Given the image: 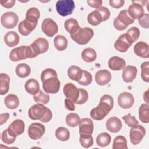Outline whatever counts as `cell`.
Returning <instances> with one entry per match:
<instances>
[{
	"instance_id": "5b68a950",
	"label": "cell",
	"mask_w": 149,
	"mask_h": 149,
	"mask_svg": "<svg viewBox=\"0 0 149 149\" xmlns=\"http://www.w3.org/2000/svg\"><path fill=\"white\" fill-rule=\"evenodd\" d=\"M75 8V3L73 0H59L56 3V9L62 16L71 15Z\"/></svg>"
},
{
	"instance_id": "83f0119b",
	"label": "cell",
	"mask_w": 149,
	"mask_h": 149,
	"mask_svg": "<svg viewBox=\"0 0 149 149\" xmlns=\"http://www.w3.org/2000/svg\"><path fill=\"white\" fill-rule=\"evenodd\" d=\"M10 77L6 73H1L0 74V94L4 95L6 94L9 89Z\"/></svg>"
},
{
	"instance_id": "277c9868",
	"label": "cell",
	"mask_w": 149,
	"mask_h": 149,
	"mask_svg": "<svg viewBox=\"0 0 149 149\" xmlns=\"http://www.w3.org/2000/svg\"><path fill=\"white\" fill-rule=\"evenodd\" d=\"M94 36V31L89 27H79L74 33L70 34L72 39L80 45L87 44Z\"/></svg>"
},
{
	"instance_id": "e0dca14e",
	"label": "cell",
	"mask_w": 149,
	"mask_h": 149,
	"mask_svg": "<svg viewBox=\"0 0 149 149\" xmlns=\"http://www.w3.org/2000/svg\"><path fill=\"white\" fill-rule=\"evenodd\" d=\"M137 69L134 66H127L123 69L122 79L126 83H131L136 77Z\"/></svg>"
},
{
	"instance_id": "44dd1931",
	"label": "cell",
	"mask_w": 149,
	"mask_h": 149,
	"mask_svg": "<svg viewBox=\"0 0 149 149\" xmlns=\"http://www.w3.org/2000/svg\"><path fill=\"white\" fill-rule=\"evenodd\" d=\"M108 67L112 70H121L126 66V62L125 59L119 56L111 57L108 62Z\"/></svg>"
},
{
	"instance_id": "2e32d148",
	"label": "cell",
	"mask_w": 149,
	"mask_h": 149,
	"mask_svg": "<svg viewBox=\"0 0 149 149\" xmlns=\"http://www.w3.org/2000/svg\"><path fill=\"white\" fill-rule=\"evenodd\" d=\"M111 72L106 69L98 70L95 75V81L100 86H104L108 84L111 81Z\"/></svg>"
},
{
	"instance_id": "6f0895ef",
	"label": "cell",
	"mask_w": 149,
	"mask_h": 149,
	"mask_svg": "<svg viewBox=\"0 0 149 149\" xmlns=\"http://www.w3.org/2000/svg\"><path fill=\"white\" fill-rule=\"evenodd\" d=\"M16 1L15 0H8V1H1L0 3L2 5V6L6 8H12L15 3Z\"/></svg>"
},
{
	"instance_id": "f6af8a7d",
	"label": "cell",
	"mask_w": 149,
	"mask_h": 149,
	"mask_svg": "<svg viewBox=\"0 0 149 149\" xmlns=\"http://www.w3.org/2000/svg\"><path fill=\"white\" fill-rule=\"evenodd\" d=\"M92 82V76L88 72L83 70V74L81 79L77 83L81 85L88 86Z\"/></svg>"
},
{
	"instance_id": "ba28073f",
	"label": "cell",
	"mask_w": 149,
	"mask_h": 149,
	"mask_svg": "<svg viewBox=\"0 0 149 149\" xmlns=\"http://www.w3.org/2000/svg\"><path fill=\"white\" fill-rule=\"evenodd\" d=\"M45 130V126L42 124L38 122L33 123L28 128V135L33 140H38L42 137Z\"/></svg>"
},
{
	"instance_id": "8992f818",
	"label": "cell",
	"mask_w": 149,
	"mask_h": 149,
	"mask_svg": "<svg viewBox=\"0 0 149 149\" xmlns=\"http://www.w3.org/2000/svg\"><path fill=\"white\" fill-rule=\"evenodd\" d=\"M19 17L13 12H7L3 13L1 17L2 25L6 29H13L18 23Z\"/></svg>"
},
{
	"instance_id": "11a10c76",
	"label": "cell",
	"mask_w": 149,
	"mask_h": 149,
	"mask_svg": "<svg viewBox=\"0 0 149 149\" xmlns=\"http://www.w3.org/2000/svg\"><path fill=\"white\" fill-rule=\"evenodd\" d=\"M113 26L115 27V28L118 30H119V31H122V30H125L127 27L123 25V24H122L119 20L118 19L117 17L115 18L114 19V21H113Z\"/></svg>"
},
{
	"instance_id": "f35d334b",
	"label": "cell",
	"mask_w": 149,
	"mask_h": 149,
	"mask_svg": "<svg viewBox=\"0 0 149 149\" xmlns=\"http://www.w3.org/2000/svg\"><path fill=\"white\" fill-rule=\"evenodd\" d=\"M55 135L59 140L66 141L69 139L70 133L67 128L64 127H59L56 130Z\"/></svg>"
},
{
	"instance_id": "d6a6232c",
	"label": "cell",
	"mask_w": 149,
	"mask_h": 149,
	"mask_svg": "<svg viewBox=\"0 0 149 149\" xmlns=\"http://www.w3.org/2000/svg\"><path fill=\"white\" fill-rule=\"evenodd\" d=\"M15 72L17 76L19 77L25 78L30 74L31 68L26 63H20L16 66Z\"/></svg>"
},
{
	"instance_id": "5bb4252c",
	"label": "cell",
	"mask_w": 149,
	"mask_h": 149,
	"mask_svg": "<svg viewBox=\"0 0 149 149\" xmlns=\"http://www.w3.org/2000/svg\"><path fill=\"white\" fill-rule=\"evenodd\" d=\"M79 133L92 134L94 130V125L92 120L90 118H83L79 123Z\"/></svg>"
},
{
	"instance_id": "ee69618b",
	"label": "cell",
	"mask_w": 149,
	"mask_h": 149,
	"mask_svg": "<svg viewBox=\"0 0 149 149\" xmlns=\"http://www.w3.org/2000/svg\"><path fill=\"white\" fill-rule=\"evenodd\" d=\"M16 136L12 134L8 129H5L2 133V140L6 144H12L16 140Z\"/></svg>"
},
{
	"instance_id": "3957f363",
	"label": "cell",
	"mask_w": 149,
	"mask_h": 149,
	"mask_svg": "<svg viewBox=\"0 0 149 149\" xmlns=\"http://www.w3.org/2000/svg\"><path fill=\"white\" fill-rule=\"evenodd\" d=\"M49 48V42L45 38L39 37L28 46L29 58H36L41 54L46 52Z\"/></svg>"
},
{
	"instance_id": "74e56055",
	"label": "cell",
	"mask_w": 149,
	"mask_h": 149,
	"mask_svg": "<svg viewBox=\"0 0 149 149\" xmlns=\"http://www.w3.org/2000/svg\"><path fill=\"white\" fill-rule=\"evenodd\" d=\"M87 21L92 26H97L102 22V20L100 13L95 10L88 14Z\"/></svg>"
},
{
	"instance_id": "c3c4849f",
	"label": "cell",
	"mask_w": 149,
	"mask_h": 149,
	"mask_svg": "<svg viewBox=\"0 0 149 149\" xmlns=\"http://www.w3.org/2000/svg\"><path fill=\"white\" fill-rule=\"evenodd\" d=\"M122 119L124 120L125 123L130 127H135L139 124V122L136 118L134 116H132L130 113H128L127 115L123 116L122 117Z\"/></svg>"
},
{
	"instance_id": "cb8c5ba5",
	"label": "cell",
	"mask_w": 149,
	"mask_h": 149,
	"mask_svg": "<svg viewBox=\"0 0 149 149\" xmlns=\"http://www.w3.org/2000/svg\"><path fill=\"white\" fill-rule=\"evenodd\" d=\"M20 41L18 34L13 31H8L4 36V42L9 47L16 46Z\"/></svg>"
},
{
	"instance_id": "7c38bea8",
	"label": "cell",
	"mask_w": 149,
	"mask_h": 149,
	"mask_svg": "<svg viewBox=\"0 0 149 149\" xmlns=\"http://www.w3.org/2000/svg\"><path fill=\"white\" fill-rule=\"evenodd\" d=\"M134 102L133 95L129 92H123L118 97V103L120 107L123 109L130 108Z\"/></svg>"
},
{
	"instance_id": "d4e9b609",
	"label": "cell",
	"mask_w": 149,
	"mask_h": 149,
	"mask_svg": "<svg viewBox=\"0 0 149 149\" xmlns=\"http://www.w3.org/2000/svg\"><path fill=\"white\" fill-rule=\"evenodd\" d=\"M24 88L29 94L34 95L40 90L39 83L34 79H30L26 82Z\"/></svg>"
},
{
	"instance_id": "bcb514c9",
	"label": "cell",
	"mask_w": 149,
	"mask_h": 149,
	"mask_svg": "<svg viewBox=\"0 0 149 149\" xmlns=\"http://www.w3.org/2000/svg\"><path fill=\"white\" fill-rule=\"evenodd\" d=\"M141 76L143 81L149 82V62L148 61L143 62L141 65Z\"/></svg>"
},
{
	"instance_id": "6da1fadb",
	"label": "cell",
	"mask_w": 149,
	"mask_h": 149,
	"mask_svg": "<svg viewBox=\"0 0 149 149\" xmlns=\"http://www.w3.org/2000/svg\"><path fill=\"white\" fill-rule=\"evenodd\" d=\"M42 87L46 93L56 94L60 88V81L57 76L56 72L53 69H45L41 74Z\"/></svg>"
},
{
	"instance_id": "7a4b0ae2",
	"label": "cell",
	"mask_w": 149,
	"mask_h": 149,
	"mask_svg": "<svg viewBox=\"0 0 149 149\" xmlns=\"http://www.w3.org/2000/svg\"><path fill=\"white\" fill-rule=\"evenodd\" d=\"M28 115L32 120H40L44 123L48 122L52 118L51 111L43 104L38 103L29 108Z\"/></svg>"
},
{
	"instance_id": "836d02e7",
	"label": "cell",
	"mask_w": 149,
	"mask_h": 149,
	"mask_svg": "<svg viewBox=\"0 0 149 149\" xmlns=\"http://www.w3.org/2000/svg\"><path fill=\"white\" fill-rule=\"evenodd\" d=\"M99 105H101L109 112L113 107V99L110 95L105 94L101 97Z\"/></svg>"
},
{
	"instance_id": "8fae6325",
	"label": "cell",
	"mask_w": 149,
	"mask_h": 149,
	"mask_svg": "<svg viewBox=\"0 0 149 149\" xmlns=\"http://www.w3.org/2000/svg\"><path fill=\"white\" fill-rule=\"evenodd\" d=\"M28 56V46L26 45H22L13 49L9 54V58L13 62L26 59Z\"/></svg>"
},
{
	"instance_id": "d590c367",
	"label": "cell",
	"mask_w": 149,
	"mask_h": 149,
	"mask_svg": "<svg viewBox=\"0 0 149 149\" xmlns=\"http://www.w3.org/2000/svg\"><path fill=\"white\" fill-rule=\"evenodd\" d=\"M117 18L122 24L127 27L132 24L134 21V20L129 15L127 10H121L119 12Z\"/></svg>"
},
{
	"instance_id": "484cf974",
	"label": "cell",
	"mask_w": 149,
	"mask_h": 149,
	"mask_svg": "<svg viewBox=\"0 0 149 149\" xmlns=\"http://www.w3.org/2000/svg\"><path fill=\"white\" fill-rule=\"evenodd\" d=\"M83 70L77 66H72L68 69V75L70 79L78 81L81 77Z\"/></svg>"
},
{
	"instance_id": "4fadbf2b",
	"label": "cell",
	"mask_w": 149,
	"mask_h": 149,
	"mask_svg": "<svg viewBox=\"0 0 149 149\" xmlns=\"http://www.w3.org/2000/svg\"><path fill=\"white\" fill-rule=\"evenodd\" d=\"M63 92L66 98L76 103L79 95V90L74 84L72 83H66L63 89Z\"/></svg>"
},
{
	"instance_id": "4dcf8cb0",
	"label": "cell",
	"mask_w": 149,
	"mask_h": 149,
	"mask_svg": "<svg viewBox=\"0 0 149 149\" xmlns=\"http://www.w3.org/2000/svg\"><path fill=\"white\" fill-rule=\"evenodd\" d=\"M81 58L86 62H92L97 58V52L91 48H87L82 51Z\"/></svg>"
},
{
	"instance_id": "603a6c76",
	"label": "cell",
	"mask_w": 149,
	"mask_h": 149,
	"mask_svg": "<svg viewBox=\"0 0 149 149\" xmlns=\"http://www.w3.org/2000/svg\"><path fill=\"white\" fill-rule=\"evenodd\" d=\"M109 112L105 109L101 105H99L91 109L90 115L92 119L96 120H101L103 119L108 114Z\"/></svg>"
},
{
	"instance_id": "ab89813d",
	"label": "cell",
	"mask_w": 149,
	"mask_h": 149,
	"mask_svg": "<svg viewBox=\"0 0 149 149\" xmlns=\"http://www.w3.org/2000/svg\"><path fill=\"white\" fill-rule=\"evenodd\" d=\"M127 140L123 136H118L116 137L113 142V149H127Z\"/></svg>"
},
{
	"instance_id": "9c48e42d",
	"label": "cell",
	"mask_w": 149,
	"mask_h": 149,
	"mask_svg": "<svg viewBox=\"0 0 149 149\" xmlns=\"http://www.w3.org/2000/svg\"><path fill=\"white\" fill-rule=\"evenodd\" d=\"M133 41L128 35L125 33L120 35L114 44L115 49L121 52H126L129 48L132 45Z\"/></svg>"
},
{
	"instance_id": "b9f144b4",
	"label": "cell",
	"mask_w": 149,
	"mask_h": 149,
	"mask_svg": "<svg viewBox=\"0 0 149 149\" xmlns=\"http://www.w3.org/2000/svg\"><path fill=\"white\" fill-rule=\"evenodd\" d=\"M80 121V116L75 113H70L66 115V123L68 126L74 127L77 126Z\"/></svg>"
},
{
	"instance_id": "91938a15",
	"label": "cell",
	"mask_w": 149,
	"mask_h": 149,
	"mask_svg": "<svg viewBox=\"0 0 149 149\" xmlns=\"http://www.w3.org/2000/svg\"><path fill=\"white\" fill-rule=\"evenodd\" d=\"M148 90L146 91L144 93V95H143V97H144V100L146 101V102H147V104H148Z\"/></svg>"
},
{
	"instance_id": "1f68e13d",
	"label": "cell",
	"mask_w": 149,
	"mask_h": 149,
	"mask_svg": "<svg viewBox=\"0 0 149 149\" xmlns=\"http://www.w3.org/2000/svg\"><path fill=\"white\" fill-rule=\"evenodd\" d=\"M139 116L140 120L145 123L149 122V105L148 104H143L139 109Z\"/></svg>"
},
{
	"instance_id": "9a60e30c",
	"label": "cell",
	"mask_w": 149,
	"mask_h": 149,
	"mask_svg": "<svg viewBox=\"0 0 149 149\" xmlns=\"http://www.w3.org/2000/svg\"><path fill=\"white\" fill-rule=\"evenodd\" d=\"M8 129L12 134L17 137L24 132L25 124L22 120L16 119L9 125Z\"/></svg>"
},
{
	"instance_id": "681fc988",
	"label": "cell",
	"mask_w": 149,
	"mask_h": 149,
	"mask_svg": "<svg viewBox=\"0 0 149 149\" xmlns=\"http://www.w3.org/2000/svg\"><path fill=\"white\" fill-rule=\"evenodd\" d=\"M126 34L134 42L138 40L140 36V30L136 27H132L127 31Z\"/></svg>"
},
{
	"instance_id": "30bf717a",
	"label": "cell",
	"mask_w": 149,
	"mask_h": 149,
	"mask_svg": "<svg viewBox=\"0 0 149 149\" xmlns=\"http://www.w3.org/2000/svg\"><path fill=\"white\" fill-rule=\"evenodd\" d=\"M43 33L49 37H53L58 31V26L56 22L51 18L45 19L41 24Z\"/></svg>"
},
{
	"instance_id": "816d5d0a",
	"label": "cell",
	"mask_w": 149,
	"mask_h": 149,
	"mask_svg": "<svg viewBox=\"0 0 149 149\" xmlns=\"http://www.w3.org/2000/svg\"><path fill=\"white\" fill-rule=\"evenodd\" d=\"M148 19H149V15L148 13H144L142 16H141L138 19L139 24L143 28L148 29L149 26Z\"/></svg>"
},
{
	"instance_id": "4316f807",
	"label": "cell",
	"mask_w": 149,
	"mask_h": 149,
	"mask_svg": "<svg viewBox=\"0 0 149 149\" xmlns=\"http://www.w3.org/2000/svg\"><path fill=\"white\" fill-rule=\"evenodd\" d=\"M6 107L10 109H14L17 108L19 105V100L17 95L13 94H8L4 99Z\"/></svg>"
},
{
	"instance_id": "f1b7e54d",
	"label": "cell",
	"mask_w": 149,
	"mask_h": 149,
	"mask_svg": "<svg viewBox=\"0 0 149 149\" xmlns=\"http://www.w3.org/2000/svg\"><path fill=\"white\" fill-rule=\"evenodd\" d=\"M40 16V12L39 10L35 7H32L29 9L26 12V19L28 21L37 24L38 20Z\"/></svg>"
},
{
	"instance_id": "f5cc1de1",
	"label": "cell",
	"mask_w": 149,
	"mask_h": 149,
	"mask_svg": "<svg viewBox=\"0 0 149 149\" xmlns=\"http://www.w3.org/2000/svg\"><path fill=\"white\" fill-rule=\"evenodd\" d=\"M109 5L113 8L119 9L124 5V0H110L109 1Z\"/></svg>"
},
{
	"instance_id": "60d3db41",
	"label": "cell",
	"mask_w": 149,
	"mask_h": 149,
	"mask_svg": "<svg viewBox=\"0 0 149 149\" xmlns=\"http://www.w3.org/2000/svg\"><path fill=\"white\" fill-rule=\"evenodd\" d=\"M33 98L36 102L44 105L49 102L50 97L48 94H45L40 90L37 93L33 95Z\"/></svg>"
},
{
	"instance_id": "9f6ffc18",
	"label": "cell",
	"mask_w": 149,
	"mask_h": 149,
	"mask_svg": "<svg viewBox=\"0 0 149 149\" xmlns=\"http://www.w3.org/2000/svg\"><path fill=\"white\" fill-rule=\"evenodd\" d=\"M65 105L66 108L69 111H73L75 110L74 103L68 98H66L65 100Z\"/></svg>"
},
{
	"instance_id": "e575fe53",
	"label": "cell",
	"mask_w": 149,
	"mask_h": 149,
	"mask_svg": "<svg viewBox=\"0 0 149 149\" xmlns=\"http://www.w3.org/2000/svg\"><path fill=\"white\" fill-rule=\"evenodd\" d=\"M111 141V137L108 133L106 132L99 134L96 138L97 144L101 147H104L108 146Z\"/></svg>"
},
{
	"instance_id": "52a82bcc",
	"label": "cell",
	"mask_w": 149,
	"mask_h": 149,
	"mask_svg": "<svg viewBox=\"0 0 149 149\" xmlns=\"http://www.w3.org/2000/svg\"><path fill=\"white\" fill-rule=\"evenodd\" d=\"M145 134L146 129L143 126L138 124L136 126L132 127L129 132V138L131 143L133 145L139 144Z\"/></svg>"
},
{
	"instance_id": "7402d4cb",
	"label": "cell",
	"mask_w": 149,
	"mask_h": 149,
	"mask_svg": "<svg viewBox=\"0 0 149 149\" xmlns=\"http://www.w3.org/2000/svg\"><path fill=\"white\" fill-rule=\"evenodd\" d=\"M37 24L24 19L19 24L18 30L22 35L26 36L30 34V33L34 30Z\"/></svg>"
},
{
	"instance_id": "f907efd6",
	"label": "cell",
	"mask_w": 149,
	"mask_h": 149,
	"mask_svg": "<svg viewBox=\"0 0 149 149\" xmlns=\"http://www.w3.org/2000/svg\"><path fill=\"white\" fill-rule=\"evenodd\" d=\"M95 10H97L101 15L102 22L106 21L109 18L111 15V12L105 6H101L100 8L96 9Z\"/></svg>"
},
{
	"instance_id": "d6986e66",
	"label": "cell",
	"mask_w": 149,
	"mask_h": 149,
	"mask_svg": "<svg viewBox=\"0 0 149 149\" xmlns=\"http://www.w3.org/2000/svg\"><path fill=\"white\" fill-rule=\"evenodd\" d=\"M133 49L135 54L137 56L143 58H149V46L146 42H138L134 46Z\"/></svg>"
},
{
	"instance_id": "7dc6e473",
	"label": "cell",
	"mask_w": 149,
	"mask_h": 149,
	"mask_svg": "<svg viewBox=\"0 0 149 149\" xmlns=\"http://www.w3.org/2000/svg\"><path fill=\"white\" fill-rule=\"evenodd\" d=\"M79 95L75 104L81 105L86 102L88 98V94L87 90L83 88H79Z\"/></svg>"
},
{
	"instance_id": "f546056e",
	"label": "cell",
	"mask_w": 149,
	"mask_h": 149,
	"mask_svg": "<svg viewBox=\"0 0 149 149\" xmlns=\"http://www.w3.org/2000/svg\"><path fill=\"white\" fill-rule=\"evenodd\" d=\"M55 47L58 51H62L66 49L68 46V40L63 35H57L54 39Z\"/></svg>"
},
{
	"instance_id": "8d00e7d4",
	"label": "cell",
	"mask_w": 149,
	"mask_h": 149,
	"mask_svg": "<svg viewBox=\"0 0 149 149\" xmlns=\"http://www.w3.org/2000/svg\"><path fill=\"white\" fill-rule=\"evenodd\" d=\"M64 27L66 30L70 34L74 33L79 27L77 21L74 18H70L66 20L64 23Z\"/></svg>"
},
{
	"instance_id": "ac0fdd59",
	"label": "cell",
	"mask_w": 149,
	"mask_h": 149,
	"mask_svg": "<svg viewBox=\"0 0 149 149\" xmlns=\"http://www.w3.org/2000/svg\"><path fill=\"white\" fill-rule=\"evenodd\" d=\"M132 3L128 8V13L133 19H138L144 13V10L143 5L140 3L132 1Z\"/></svg>"
},
{
	"instance_id": "680465c9",
	"label": "cell",
	"mask_w": 149,
	"mask_h": 149,
	"mask_svg": "<svg viewBox=\"0 0 149 149\" xmlns=\"http://www.w3.org/2000/svg\"><path fill=\"white\" fill-rule=\"evenodd\" d=\"M0 118H1V123L0 125H3L4 123H5L7 120L9 119V114L8 113H1L0 115Z\"/></svg>"
},
{
	"instance_id": "7bdbcfd3",
	"label": "cell",
	"mask_w": 149,
	"mask_h": 149,
	"mask_svg": "<svg viewBox=\"0 0 149 149\" xmlns=\"http://www.w3.org/2000/svg\"><path fill=\"white\" fill-rule=\"evenodd\" d=\"M79 141L81 146L85 148H88L90 147L91 146H93L94 143L93 138L91 134H80Z\"/></svg>"
},
{
	"instance_id": "ffe728a7",
	"label": "cell",
	"mask_w": 149,
	"mask_h": 149,
	"mask_svg": "<svg viewBox=\"0 0 149 149\" xmlns=\"http://www.w3.org/2000/svg\"><path fill=\"white\" fill-rule=\"evenodd\" d=\"M105 126L108 131L112 133H117L120 130L122 127V123L118 118L112 116L107 120Z\"/></svg>"
},
{
	"instance_id": "db71d44e",
	"label": "cell",
	"mask_w": 149,
	"mask_h": 149,
	"mask_svg": "<svg viewBox=\"0 0 149 149\" xmlns=\"http://www.w3.org/2000/svg\"><path fill=\"white\" fill-rule=\"evenodd\" d=\"M87 2L90 6L96 9L100 8L102 4L101 0H88Z\"/></svg>"
}]
</instances>
